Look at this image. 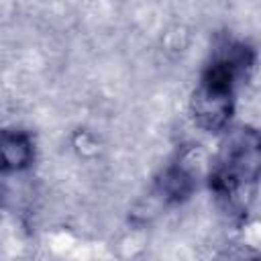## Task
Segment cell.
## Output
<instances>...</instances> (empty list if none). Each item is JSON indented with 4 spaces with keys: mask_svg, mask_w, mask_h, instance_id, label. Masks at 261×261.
<instances>
[{
    "mask_svg": "<svg viewBox=\"0 0 261 261\" xmlns=\"http://www.w3.org/2000/svg\"><path fill=\"white\" fill-rule=\"evenodd\" d=\"M255 51L245 41L220 39L206 61L190 98L194 122L206 133H222L234 114L237 84L251 73Z\"/></svg>",
    "mask_w": 261,
    "mask_h": 261,
    "instance_id": "6da1fadb",
    "label": "cell"
},
{
    "mask_svg": "<svg viewBox=\"0 0 261 261\" xmlns=\"http://www.w3.org/2000/svg\"><path fill=\"white\" fill-rule=\"evenodd\" d=\"M261 167V139L257 128L241 126L222 141L210 173L208 188L218 208L232 220H243L257 194Z\"/></svg>",
    "mask_w": 261,
    "mask_h": 261,
    "instance_id": "7a4b0ae2",
    "label": "cell"
},
{
    "mask_svg": "<svg viewBox=\"0 0 261 261\" xmlns=\"http://www.w3.org/2000/svg\"><path fill=\"white\" fill-rule=\"evenodd\" d=\"M35 139L18 126L0 128V175L29 171L35 163Z\"/></svg>",
    "mask_w": 261,
    "mask_h": 261,
    "instance_id": "3957f363",
    "label": "cell"
},
{
    "mask_svg": "<svg viewBox=\"0 0 261 261\" xmlns=\"http://www.w3.org/2000/svg\"><path fill=\"white\" fill-rule=\"evenodd\" d=\"M194 190H196L194 173L184 161L169 163L155 179V194L167 206H177L186 202L194 194Z\"/></svg>",
    "mask_w": 261,
    "mask_h": 261,
    "instance_id": "277c9868",
    "label": "cell"
}]
</instances>
